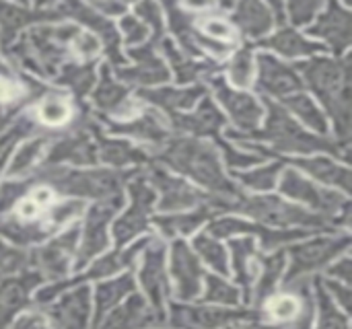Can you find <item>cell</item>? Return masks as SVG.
Wrapping results in <instances>:
<instances>
[{
    "mask_svg": "<svg viewBox=\"0 0 352 329\" xmlns=\"http://www.w3.org/2000/svg\"><path fill=\"white\" fill-rule=\"evenodd\" d=\"M155 159L169 165L173 171L188 175L192 181L208 190L210 196L229 200L235 206L241 200L237 185L229 181L227 175L223 173L221 159L214 144L206 140L190 138V136L169 138L165 144L157 146Z\"/></svg>",
    "mask_w": 352,
    "mask_h": 329,
    "instance_id": "6da1fadb",
    "label": "cell"
},
{
    "mask_svg": "<svg viewBox=\"0 0 352 329\" xmlns=\"http://www.w3.org/2000/svg\"><path fill=\"white\" fill-rule=\"evenodd\" d=\"M303 72L301 80L307 84L326 105L334 117V126L342 142H349L351 132V62L332 58H311L297 64Z\"/></svg>",
    "mask_w": 352,
    "mask_h": 329,
    "instance_id": "7a4b0ae2",
    "label": "cell"
},
{
    "mask_svg": "<svg viewBox=\"0 0 352 329\" xmlns=\"http://www.w3.org/2000/svg\"><path fill=\"white\" fill-rule=\"evenodd\" d=\"M134 177V171H111V169H89L76 171L66 167H43L37 175L29 177L33 185L41 183L54 190V194H62L68 198L85 200L93 198L97 202L111 200L122 196L124 181Z\"/></svg>",
    "mask_w": 352,
    "mask_h": 329,
    "instance_id": "3957f363",
    "label": "cell"
},
{
    "mask_svg": "<svg viewBox=\"0 0 352 329\" xmlns=\"http://www.w3.org/2000/svg\"><path fill=\"white\" fill-rule=\"evenodd\" d=\"M268 107V122L264 130H254L250 134H229L231 138L245 142V140H266L270 142L276 150H285V152H314V150H328V152H336L342 155L344 159H349V144H340V142H330L324 136H316L305 132L291 115L289 111H285L280 105H276L274 101H266Z\"/></svg>",
    "mask_w": 352,
    "mask_h": 329,
    "instance_id": "277c9868",
    "label": "cell"
},
{
    "mask_svg": "<svg viewBox=\"0 0 352 329\" xmlns=\"http://www.w3.org/2000/svg\"><path fill=\"white\" fill-rule=\"evenodd\" d=\"M235 210L250 214L262 227L283 229V231L285 229H303V231L324 229L332 223L326 216L309 212V210H305L297 204H291L278 196H252V198L241 196Z\"/></svg>",
    "mask_w": 352,
    "mask_h": 329,
    "instance_id": "5b68a950",
    "label": "cell"
},
{
    "mask_svg": "<svg viewBox=\"0 0 352 329\" xmlns=\"http://www.w3.org/2000/svg\"><path fill=\"white\" fill-rule=\"evenodd\" d=\"M280 192L287 198L301 202L303 206L311 208L316 214L326 216L332 223L334 220H342V223L349 220V200L330 192V190L320 188L318 183H314L309 179H305L297 169H287L283 173Z\"/></svg>",
    "mask_w": 352,
    "mask_h": 329,
    "instance_id": "8992f818",
    "label": "cell"
},
{
    "mask_svg": "<svg viewBox=\"0 0 352 329\" xmlns=\"http://www.w3.org/2000/svg\"><path fill=\"white\" fill-rule=\"evenodd\" d=\"M349 245H351L349 233H340V235H330V237H318L307 243L291 247V251H289L291 266H289L285 284L289 286V284L301 280L303 276L326 268L332 260L342 256L349 249Z\"/></svg>",
    "mask_w": 352,
    "mask_h": 329,
    "instance_id": "52a82bcc",
    "label": "cell"
},
{
    "mask_svg": "<svg viewBox=\"0 0 352 329\" xmlns=\"http://www.w3.org/2000/svg\"><path fill=\"white\" fill-rule=\"evenodd\" d=\"M128 192H130V206L113 225V239L120 249L148 229L151 214L157 200V194L144 175L132 179Z\"/></svg>",
    "mask_w": 352,
    "mask_h": 329,
    "instance_id": "ba28073f",
    "label": "cell"
},
{
    "mask_svg": "<svg viewBox=\"0 0 352 329\" xmlns=\"http://www.w3.org/2000/svg\"><path fill=\"white\" fill-rule=\"evenodd\" d=\"M165 245L157 239H148L146 247L140 253V270L138 282L144 291L146 303L151 309L165 319V305L169 297V280H167V264H165Z\"/></svg>",
    "mask_w": 352,
    "mask_h": 329,
    "instance_id": "9c48e42d",
    "label": "cell"
},
{
    "mask_svg": "<svg viewBox=\"0 0 352 329\" xmlns=\"http://www.w3.org/2000/svg\"><path fill=\"white\" fill-rule=\"evenodd\" d=\"M122 206V196L111 198V200H101L95 206L89 208L87 220H85V233H82V243L76 247V268L87 266L95 256H99L107 245V225Z\"/></svg>",
    "mask_w": 352,
    "mask_h": 329,
    "instance_id": "30bf717a",
    "label": "cell"
},
{
    "mask_svg": "<svg viewBox=\"0 0 352 329\" xmlns=\"http://www.w3.org/2000/svg\"><path fill=\"white\" fill-rule=\"evenodd\" d=\"M169 274L175 284V297L179 301H194V299L202 297V282H204L206 274H204L194 249L182 239L173 241V245H171Z\"/></svg>",
    "mask_w": 352,
    "mask_h": 329,
    "instance_id": "8fae6325",
    "label": "cell"
},
{
    "mask_svg": "<svg viewBox=\"0 0 352 329\" xmlns=\"http://www.w3.org/2000/svg\"><path fill=\"white\" fill-rule=\"evenodd\" d=\"M76 239H78V229L72 227L60 237H56L52 243L33 249V253L29 256V264L35 266V272L41 278L60 282L70 272V260L76 251Z\"/></svg>",
    "mask_w": 352,
    "mask_h": 329,
    "instance_id": "7c38bea8",
    "label": "cell"
},
{
    "mask_svg": "<svg viewBox=\"0 0 352 329\" xmlns=\"http://www.w3.org/2000/svg\"><path fill=\"white\" fill-rule=\"evenodd\" d=\"M169 313L173 329H225L254 317L250 311H225L208 305H171Z\"/></svg>",
    "mask_w": 352,
    "mask_h": 329,
    "instance_id": "4fadbf2b",
    "label": "cell"
},
{
    "mask_svg": "<svg viewBox=\"0 0 352 329\" xmlns=\"http://www.w3.org/2000/svg\"><path fill=\"white\" fill-rule=\"evenodd\" d=\"M153 185L155 194H159V210L173 214V212H188L198 206H204V194L194 190L188 181L179 177H171L161 169H153L146 177Z\"/></svg>",
    "mask_w": 352,
    "mask_h": 329,
    "instance_id": "5bb4252c",
    "label": "cell"
},
{
    "mask_svg": "<svg viewBox=\"0 0 352 329\" xmlns=\"http://www.w3.org/2000/svg\"><path fill=\"white\" fill-rule=\"evenodd\" d=\"M89 286L76 284L60 295V299L45 307V317L54 329H87L91 317Z\"/></svg>",
    "mask_w": 352,
    "mask_h": 329,
    "instance_id": "9a60e30c",
    "label": "cell"
},
{
    "mask_svg": "<svg viewBox=\"0 0 352 329\" xmlns=\"http://www.w3.org/2000/svg\"><path fill=\"white\" fill-rule=\"evenodd\" d=\"M258 89L266 95L287 99L303 91L301 74L295 66L276 60L270 54L258 56Z\"/></svg>",
    "mask_w": 352,
    "mask_h": 329,
    "instance_id": "2e32d148",
    "label": "cell"
},
{
    "mask_svg": "<svg viewBox=\"0 0 352 329\" xmlns=\"http://www.w3.org/2000/svg\"><path fill=\"white\" fill-rule=\"evenodd\" d=\"M210 82H212L217 101L225 107V111L231 115L235 126L243 130L245 134L258 130V124L262 120V105L252 95L231 89L225 78L212 76Z\"/></svg>",
    "mask_w": 352,
    "mask_h": 329,
    "instance_id": "e0dca14e",
    "label": "cell"
},
{
    "mask_svg": "<svg viewBox=\"0 0 352 329\" xmlns=\"http://www.w3.org/2000/svg\"><path fill=\"white\" fill-rule=\"evenodd\" d=\"M155 43L151 41L148 45L130 49V56L134 60V66H122L116 68L118 78L130 84H140V87H151V84H159V82H167L171 72L165 66V62L161 58L155 56Z\"/></svg>",
    "mask_w": 352,
    "mask_h": 329,
    "instance_id": "ac0fdd59",
    "label": "cell"
},
{
    "mask_svg": "<svg viewBox=\"0 0 352 329\" xmlns=\"http://www.w3.org/2000/svg\"><path fill=\"white\" fill-rule=\"evenodd\" d=\"M97 146L93 134L87 130H78L76 134L62 136L50 150L43 167H62V165H95Z\"/></svg>",
    "mask_w": 352,
    "mask_h": 329,
    "instance_id": "d6986e66",
    "label": "cell"
},
{
    "mask_svg": "<svg viewBox=\"0 0 352 329\" xmlns=\"http://www.w3.org/2000/svg\"><path fill=\"white\" fill-rule=\"evenodd\" d=\"M163 321L165 319L151 309L144 297L132 293L128 299H124V303L113 307V311L97 329H151L161 326Z\"/></svg>",
    "mask_w": 352,
    "mask_h": 329,
    "instance_id": "ffe728a7",
    "label": "cell"
},
{
    "mask_svg": "<svg viewBox=\"0 0 352 329\" xmlns=\"http://www.w3.org/2000/svg\"><path fill=\"white\" fill-rule=\"evenodd\" d=\"M169 117H171L173 130L182 134H190V138H200V140L219 136L225 124V117L214 105V101L206 97L200 101V105L192 113H169Z\"/></svg>",
    "mask_w": 352,
    "mask_h": 329,
    "instance_id": "44dd1931",
    "label": "cell"
},
{
    "mask_svg": "<svg viewBox=\"0 0 352 329\" xmlns=\"http://www.w3.org/2000/svg\"><path fill=\"white\" fill-rule=\"evenodd\" d=\"M309 35L324 39L334 52H344L352 41V14L342 4H328L320 21L309 29Z\"/></svg>",
    "mask_w": 352,
    "mask_h": 329,
    "instance_id": "7402d4cb",
    "label": "cell"
},
{
    "mask_svg": "<svg viewBox=\"0 0 352 329\" xmlns=\"http://www.w3.org/2000/svg\"><path fill=\"white\" fill-rule=\"evenodd\" d=\"M148 239H151V237H144V239H140L138 243L130 245L128 249H120V247H118L116 251H111V253L99 258V260L91 266V270H87L85 274H80V276L68 280L66 286L70 288V286H76V284H85L87 280L109 278V276L120 274V272L126 270V268H132L134 264H138L136 258H140V253H142V249L146 247Z\"/></svg>",
    "mask_w": 352,
    "mask_h": 329,
    "instance_id": "603a6c76",
    "label": "cell"
},
{
    "mask_svg": "<svg viewBox=\"0 0 352 329\" xmlns=\"http://www.w3.org/2000/svg\"><path fill=\"white\" fill-rule=\"evenodd\" d=\"M93 105L103 113H111L118 117L132 115L134 111V105L128 99V89L111 74L109 66L101 68L99 82L93 91Z\"/></svg>",
    "mask_w": 352,
    "mask_h": 329,
    "instance_id": "cb8c5ba5",
    "label": "cell"
},
{
    "mask_svg": "<svg viewBox=\"0 0 352 329\" xmlns=\"http://www.w3.org/2000/svg\"><path fill=\"white\" fill-rule=\"evenodd\" d=\"M111 130L116 134H122V136H132L140 142H148L153 144L155 148L165 144L169 138H171V130L167 126V122L163 120L161 113L153 111V109H146L142 111L140 115H136L134 120L130 122H124V124H113Z\"/></svg>",
    "mask_w": 352,
    "mask_h": 329,
    "instance_id": "d4e9b609",
    "label": "cell"
},
{
    "mask_svg": "<svg viewBox=\"0 0 352 329\" xmlns=\"http://www.w3.org/2000/svg\"><path fill=\"white\" fill-rule=\"evenodd\" d=\"M41 282V276L37 272H29L23 276H12L0 282V329L6 326V321L21 311L27 301L29 293Z\"/></svg>",
    "mask_w": 352,
    "mask_h": 329,
    "instance_id": "484cf974",
    "label": "cell"
},
{
    "mask_svg": "<svg viewBox=\"0 0 352 329\" xmlns=\"http://www.w3.org/2000/svg\"><path fill=\"white\" fill-rule=\"evenodd\" d=\"M204 95H206L204 84H192L188 89H171V87L142 89L138 93L140 99H144L169 113H186V109L194 107L200 99H204Z\"/></svg>",
    "mask_w": 352,
    "mask_h": 329,
    "instance_id": "4316f807",
    "label": "cell"
},
{
    "mask_svg": "<svg viewBox=\"0 0 352 329\" xmlns=\"http://www.w3.org/2000/svg\"><path fill=\"white\" fill-rule=\"evenodd\" d=\"M233 21L241 29L243 35L252 39H260L270 33L274 25V12L268 4L250 0V2H237L233 6Z\"/></svg>",
    "mask_w": 352,
    "mask_h": 329,
    "instance_id": "83f0119b",
    "label": "cell"
},
{
    "mask_svg": "<svg viewBox=\"0 0 352 329\" xmlns=\"http://www.w3.org/2000/svg\"><path fill=\"white\" fill-rule=\"evenodd\" d=\"M231 247V256H233V274L235 280L243 286L245 299H252L254 293V282L258 278V249L254 239L250 237H241L229 243Z\"/></svg>",
    "mask_w": 352,
    "mask_h": 329,
    "instance_id": "f1b7e54d",
    "label": "cell"
},
{
    "mask_svg": "<svg viewBox=\"0 0 352 329\" xmlns=\"http://www.w3.org/2000/svg\"><path fill=\"white\" fill-rule=\"evenodd\" d=\"M311 305V293L309 288L303 284H299L297 293H285V295H272L266 301V317L278 326L285 324H293L295 319H299V315Z\"/></svg>",
    "mask_w": 352,
    "mask_h": 329,
    "instance_id": "f546056e",
    "label": "cell"
},
{
    "mask_svg": "<svg viewBox=\"0 0 352 329\" xmlns=\"http://www.w3.org/2000/svg\"><path fill=\"white\" fill-rule=\"evenodd\" d=\"M93 130V138H95V146H97V159L111 165V167H128V165H142L146 161L144 150L134 148L130 142L126 140H116V138H107L103 134H99V130Z\"/></svg>",
    "mask_w": 352,
    "mask_h": 329,
    "instance_id": "4dcf8cb0",
    "label": "cell"
},
{
    "mask_svg": "<svg viewBox=\"0 0 352 329\" xmlns=\"http://www.w3.org/2000/svg\"><path fill=\"white\" fill-rule=\"evenodd\" d=\"M136 288V280L132 274H124L116 280H107L101 282L95 291V321H93V329L99 328V324L103 321V317L118 307L124 299H128Z\"/></svg>",
    "mask_w": 352,
    "mask_h": 329,
    "instance_id": "1f68e13d",
    "label": "cell"
},
{
    "mask_svg": "<svg viewBox=\"0 0 352 329\" xmlns=\"http://www.w3.org/2000/svg\"><path fill=\"white\" fill-rule=\"evenodd\" d=\"M291 165L301 167L305 173H309L311 177H316V179L322 181V183L340 188L344 194L351 192V171H349V167H344V165H338V163H334V161H330V159H326V157L299 159V161H293Z\"/></svg>",
    "mask_w": 352,
    "mask_h": 329,
    "instance_id": "d6a6232c",
    "label": "cell"
},
{
    "mask_svg": "<svg viewBox=\"0 0 352 329\" xmlns=\"http://www.w3.org/2000/svg\"><path fill=\"white\" fill-rule=\"evenodd\" d=\"M208 216H210V210L206 206H198V208L188 210V212H173V214L155 216L153 223L161 231V235L177 239L184 235H192L200 225H204V220Z\"/></svg>",
    "mask_w": 352,
    "mask_h": 329,
    "instance_id": "836d02e7",
    "label": "cell"
},
{
    "mask_svg": "<svg viewBox=\"0 0 352 329\" xmlns=\"http://www.w3.org/2000/svg\"><path fill=\"white\" fill-rule=\"evenodd\" d=\"M258 264L260 276L256 280V291L252 295H256V303H266L274 295V288L287 270V253L283 249H276L268 258H260Z\"/></svg>",
    "mask_w": 352,
    "mask_h": 329,
    "instance_id": "e575fe53",
    "label": "cell"
},
{
    "mask_svg": "<svg viewBox=\"0 0 352 329\" xmlns=\"http://www.w3.org/2000/svg\"><path fill=\"white\" fill-rule=\"evenodd\" d=\"M262 45L264 47H270V49H274V52H278L280 56H287V58L311 56L318 49H322V45H318L316 41L305 39L299 31L285 29V27L278 33H274L272 37H268Z\"/></svg>",
    "mask_w": 352,
    "mask_h": 329,
    "instance_id": "d590c367",
    "label": "cell"
},
{
    "mask_svg": "<svg viewBox=\"0 0 352 329\" xmlns=\"http://www.w3.org/2000/svg\"><path fill=\"white\" fill-rule=\"evenodd\" d=\"M52 14L54 12H50V10H29L19 4L0 2V27L4 33V43H8L16 35V31H21L25 25L37 23L43 19H52Z\"/></svg>",
    "mask_w": 352,
    "mask_h": 329,
    "instance_id": "8d00e7d4",
    "label": "cell"
},
{
    "mask_svg": "<svg viewBox=\"0 0 352 329\" xmlns=\"http://www.w3.org/2000/svg\"><path fill=\"white\" fill-rule=\"evenodd\" d=\"M283 101H285L289 111H293L305 126H309L316 132V136H324L328 132L326 115L322 113V109L316 105V101L311 97L297 93V95H291V97H287Z\"/></svg>",
    "mask_w": 352,
    "mask_h": 329,
    "instance_id": "74e56055",
    "label": "cell"
},
{
    "mask_svg": "<svg viewBox=\"0 0 352 329\" xmlns=\"http://www.w3.org/2000/svg\"><path fill=\"white\" fill-rule=\"evenodd\" d=\"M159 43H161V49L165 52V56H167V60H169V64H171V70H173L177 82H194V80H198L202 74H206L208 70H212V68H208V66H204V64H198V62L190 60L188 54L179 52L171 41L161 39Z\"/></svg>",
    "mask_w": 352,
    "mask_h": 329,
    "instance_id": "f35d334b",
    "label": "cell"
},
{
    "mask_svg": "<svg viewBox=\"0 0 352 329\" xmlns=\"http://www.w3.org/2000/svg\"><path fill=\"white\" fill-rule=\"evenodd\" d=\"M316 303H318V326L316 329H351L346 315L338 309L332 297L326 293L324 284L316 282Z\"/></svg>",
    "mask_w": 352,
    "mask_h": 329,
    "instance_id": "ab89813d",
    "label": "cell"
},
{
    "mask_svg": "<svg viewBox=\"0 0 352 329\" xmlns=\"http://www.w3.org/2000/svg\"><path fill=\"white\" fill-rule=\"evenodd\" d=\"M47 140H50L47 136H37V138L27 140L14 155L10 167H8V175L10 177H29V173L35 169V165L41 157V150L45 148Z\"/></svg>",
    "mask_w": 352,
    "mask_h": 329,
    "instance_id": "60d3db41",
    "label": "cell"
},
{
    "mask_svg": "<svg viewBox=\"0 0 352 329\" xmlns=\"http://www.w3.org/2000/svg\"><path fill=\"white\" fill-rule=\"evenodd\" d=\"M194 253H196L204 264H208L217 274H221V276H227V274H229L227 251H225V247L219 243V239L210 237L208 233L198 235V237L194 239Z\"/></svg>",
    "mask_w": 352,
    "mask_h": 329,
    "instance_id": "b9f144b4",
    "label": "cell"
},
{
    "mask_svg": "<svg viewBox=\"0 0 352 329\" xmlns=\"http://www.w3.org/2000/svg\"><path fill=\"white\" fill-rule=\"evenodd\" d=\"M87 210L85 200H76V198H66L58 204H54L47 212H45V220L43 227L50 233H56L62 227H68L70 223H74L82 212Z\"/></svg>",
    "mask_w": 352,
    "mask_h": 329,
    "instance_id": "7bdbcfd3",
    "label": "cell"
},
{
    "mask_svg": "<svg viewBox=\"0 0 352 329\" xmlns=\"http://www.w3.org/2000/svg\"><path fill=\"white\" fill-rule=\"evenodd\" d=\"M56 82L72 89L78 97H82L89 93V89L95 82V70L91 64H68L60 70Z\"/></svg>",
    "mask_w": 352,
    "mask_h": 329,
    "instance_id": "ee69618b",
    "label": "cell"
},
{
    "mask_svg": "<svg viewBox=\"0 0 352 329\" xmlns=\"http://www.w3.org/2000/svg\"><path fill=\"white\" fill-rule=\"evenodd\" d=\"M202 295H204V301L206 303H212V305H239V291L235 286H231L227 280H223L221 276H204V282H202Z\"/></svg>",
    "mask_w": 352,
    "mask_h": 329,
    "instance_id": "f6af8a7d",
    "label": "cell"
},
{
    "mask_svg": "<svg viewBox=\"0 0 352 329\" xmlns=\"http://www.w3.org/2000/svg\"><path fill=\"white\" fill-rule=\"evenodd\" d=\"M70 113H72L70 103L60 95H50V97L41 99V103L37 105V111H35L37 120L43 126H52V128L66 124Z\"/></svg>",
    "mask_w": 352,
    "mask_h": 329,
    "instance_id": "bcb514c9",
    "label": "cell"
},
{
    "mask_svg": "<svg viewBox=\"0 0 352 329\" xmlns=\"http://www.w3.org/2000/svg\"><path fill=\"white\" fill-rule=\"evenodd\" d=\"M283 163H272V165H266V167H258L254 171H245V173H235V179L254 190V192H268L274 188L276 179H278V173H280V167Z\"/></svg>",
    "mask_w": 352,
    "mask_h": 329,
    "instance_id": "7dc6e473",
    "label": "cell"
},
{
    "mask_svg": "<svg viewBox=\"0 0 352 329\" xmlns=\"http://www.w3.org/2000/svg\"><path fill=\"white\" fill-rule=\"evenodd\" d=\"M35 128V122L29 117V115H23L19 117L16 122H12L2 134H0V173L4 169V163L10 155V150L14 148V144L25 138L27 134H31V130Z\"/></svg>",
    "mask_w": 352,
    "mask_h": 329,
    "instance_id": "c3c4849f",
    "label": "cell"
},
{
    "mask_svg": "<svg viewBox=\"0 0 352 329\" xmlns=\"http://www.w3.org/2000/svg\"><path fill=\"white\" fill-rule=\"evenodd\" d=\"M254 54L250 52V47H243L229 64V78L237 89H245L254 80Z\"/></svg>",
    "mask_w": 352,
    "mask_h": 329,
    "instance_id": "681fc988",
    "label": "cell"
},
{
    "mask_svg": "<svg viewBox=\"0 0 352 329\" xmlns=\"http://www.w3.org/2000/svg\"><path fill=\"white\" fill-rule=\"evenodd\" d=\"M27 264H29V256L0 241V282L16 274H23Z\"/></svg>",
    "mask_w": 352,
    "mask_h": 329,
    "instance_id": "f907efd6",
    "label": "cell"
},
{
    "mask_svg": "<svg viewBox=\"0 0 352 329\" xmlns=\"http://www.w3.org/2000/svg\"><path fill=\"white\" fill-rule=\"evenodd\" d=\"M33 188V181L29 177L21 179V181H6L0 188V216H4L10 208H14V204L27 196V192Z\"/></svg>",
    "mask_w": 352,
    "mask_h": 329,
    "instance_id": "816d5d0a",
    "label": "cell"
},
{
    "mask_svg": "<svg viewBox=\"0 0 352 329\" xmlns=\"http://www.w3.org/2000/svg\"><path fill=\"white\" fill-rule=\"evenodd\" d=\"M101 39L95 35V33H91L89 29L87 31H78V35L74 37V41H72V45H70V52L72 54H76L80 60H91V58H95L99 52H101Z\"/></svg>",
    "mask_w": 352,
    "mask_h": 329,
    "instance_id": "f5cc1de1",
    "label": "cell"
},
{
    "mask_svg": "<svg viewBox=\"0 0 352 329\" xmlns=\"http://www.w3.org/2000/svg\"><path fill=\"white\" fill-rule=\"evenodd\" d=\"M320 8H322V4L316 2V0H295V2L285 4V12H289L291 23L297 25V27L299 25H307L316 16V12Z\"/></svg>",
    "mask_w": 352,
    "mask_h": 329,
    "instance_id": "db71d44e",
    "label": "cell"
},
{
    "mask_svg": "<svg viewBox=\"0 0 352 329\" xmlns=\"http://www.w3.org/2000/svg\"><path fill=\"white\" fill-rule=\"evenodd\" d=\"M136 14L134 16H138L146 27L151 25L153 27V43L157 45V41H161V35H163V19H161V8L155 4V2H140V4H136Z\"/></svg>",
    "mask_w": 352,
    "mask_h": 329,
    "instance_id": "11a10c76",
    "label": "cell"
},
{
    "mask_svg": "<svg viewBox=\"0 0 352 329\" xmlns=\"http://www.w3.org/2000/svg\"><path fill=\"white\" fill-rule=\"evenodd\" d=\"M202 31H204V37L212 39V41H231L233 39V29L231 25L221 19L219 14H204L202 19Z\"/></svg>",
    "mask_w": 352,
    "mask_h": 329,
    "instance_id": "9f6ffc18",
    "label": "cell"
},
{
    "mask_svg": "<svg viewBox=\"0 0 352 329\" xmlns=\"http://www.w3.org/2000/svg\"><path fill=\"white\" fill-rule=\"evenodd\" d=\"M219 146L225 155V163L229 167H250V165H256L260 161H264L266 157L260 155V152H243V150H237L233 144L225 142V140H219Z\"/></svg>",
    "mask_w": 352,
    "mask_h": 329,
    "instance_id": "6f0895ef",
    "label": "cell"
},
{
    "mask_svg": "<svg viewBox=\"0 0 352 329\" xmlns=\"http://www.w3.org/2000/svg\"><path fill=\"white\" fill-rule=\"evenodd\" d=\"M120 31L126 39V43L134 45V43H140L146 33H148V27L134 14H124L122 21H120Z\"/></svg>",
    "mask_w": 352,
    "mask_h": 329,
    "instance_id": "680465c9",
    "label": "cell"
},
{
    "mask_svg": "<svg viewBox=\"0 0 352 329\" xmlns=\"http://www.w3.org/2000/svg\"><path fill=\"white\" fill-rule=\"evenodd\" d=\"M324 288H326V293L332 297V301L340 303L344 311H351V305H352L351 286H346V284H342V282L328 280V282L324 284Z\"/></svg>",
    "mask_w": 352,
    "mask_h": 329,
    "instance_id": "91938a15",
    "label": "cell"
},
{
    "mask_svg": "<svg viewBox=\"0 0 352 329\" xmlns=\"http://www.w3.org/2000/svg\"><path fill=\"white\" fill-rule=\"evenodd\" d=\"M330 276H334L336 282H342V284L351 286V258H342L336 266H332V268H330Z\"/></svg>",
    "mask_w": 352,
    "mask_h": 329,
    "instance_id": "94428289",
    "label": "cell"
},
{
    "mask_svg": "<svg viewBox=\"0 0 352 329\" xmlns=\"http://www.w3.org/2000/svg\"><path fill=\"white\" fill-rule=\"evenodd\" d=\"M91 8L99 12L101 16H118L126 10V4L124 2H95Z\"/></svg>",
    "mask_w": 352,
    "mask_h": 329,
    "instance_id": "6125c7cd",
    "label": "cell"
},
{
    "mask_svg": "<svg viewBox=\"0 0 352 329\" xmlns=\"http://www.w3.org/2000/svg\"><path fill=\"white\" fill-rule=\"evenodd\" d=\"M225 329H237V328H231V326H229V328H225Z\"/></svg>",
    "mask_w": 352,
    "mask_h": 329,
    "instance_id": "be15d7a7",
    "label": "cell"
},
{
    "mask_svg": "<svg viewBox=\"0 0 352 329\" xmlns=\"http://www.w3.org/2000/svg\"><path fill=\"white\" fill-rule=\"evenodd\" d=\"M0 115H2V111H0Z\"/></svg>",
    "mask_w": 352,
    "mask_h": 329,
    "instance_id": "e7e4bbea",
    "label": "cell"
}]
</instances>
